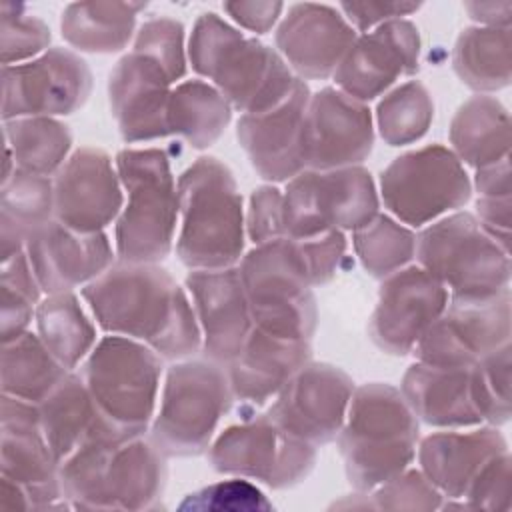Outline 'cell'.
<instances>
[{"label":"cell","mask_w":512,"mask_h":512,"mask_svg":"<svg viewBox=\"0 0 512 512\" xmlns=\"http://www.w3.org/2000/svg\"><path fill=\"white\" fill-rule=\"evenodd\" d=\"M96 324L116 336L150 346L160 358L178 360L202 348L192 300L156 264H116L82 288Z\"/></svg>","instance_id":"6da1fadb"},{"label":"cell","mask_w":512,"mask_h":512,"mask_svg":"<svg viewBox=\"0 0 512 512\" xmlns=\"http://www.w3.org/2000/svg\"><path fill=\"white\" fill-rule=\"evenodd\" d=\"M64 498L80 510H156L166 486L164 454L104 418L60 464Z\"/></svg>","instance_id":"7a4b0ae2"},{"label":"cell","mask_w":512,"mask_h":512,"mask_svg":"<svg viewBox=\"0 0 512 512\" xmlns=\"http://www.w3.org/2000/svg\"><path fill=\"white\" fill-rule=\"evenodd\" d=\"M192 68L244 114L278 106L296 76L282 56L256 38L242 34L216 14H202L188 44Z\"/></svg>","instance_id":"3957f363"},{"label":"cell","mask_w":512,"mask_h":512,"mask_svg":"<svg viewBox=\"0 0 512 512\" xmlns=\"http://www.w3.org/2000/svg\"><path fill=\"white\" fill-rule=\"evenodd\" d=\"M418 418L390 384L354 388L338 434L346 476L358 492H372L398 476L416 456Z\"/></svg>","instance_id":"277c9868"},{"label":"cell","mask_w":512,"mask_h":512,"mask_svg":"<svg viewBox=\"0 0 512 512\" xmlns=\"http://www.w3.org/2000/svg\"><path fill=\"white\" fill-rule=\"evenodd\" d=\"M176 254L190 270L234 266L244 250V212L236 180L218 158L202 156L176 182Z\"/></svg>","instance_id":"5b68a950"},{"label":"cell","mask_w":512,"mask_h":512,"mask_svg":"<svg viewBox=\"0 0 512 512\" xmlns=\"http://www.w3.org/2000/svg\"><path fill=\"white\" fill-rule=\"evenodd\" d=\"M116 170L126 192L114 230L116 256L128 264H156L170 254L178 222L168 156L160 148H126L116 156Z\"/></svg>","instance_id":"8992f818"},{"label":"cell","mask_w":512,"mask_h":512,"mask_svg":"<svg viewBox=\"0 0 512 512\" xmlns=\"http://www.w3.org/2000/svg\"><path fill=\"white\" fill-rule=\"evenodd\" d=\"M416 260L450 298H488L508 290L510 252L472 214H452L416 236Z\"/></svg>","instance_id":"52a82bcc"},{"label":"cell","mask_w":512,"mask_h":512,"mask_svg":"<svg viewBox=\"0 0 512 512\" xmlns=\"http://www.w3.org/2000/svg\"><path fill=\"white\" fill-rule=\"evenodd\" d=\"M162 376L160 356L126 336H104L88 354L84 380L100 416L128 438L152 424Z\"/></svg>","instance_id":"ba28073f"},{"label":"cell","mask_w":512,"mask_h":512,"mask_svg":"<svg viewBox=\"0 0 512 512\" xmlns=\"http://www.w3.org/2000/svg\"><path fill=\"white\" fill-rule=\"evenodd\" d=\"M238 270L256 328L286 338H312L318 310L300 240L258 244Z\"/></svg>","instance_id":"9c48e42d"},{"label":"cell","mask_w":512,"mask_h":512,"mask_svg":"<svg viewBox=\"0 0 512 512\" xmlns=\"http://www.w3.org/2000/svg\"><path fill=\"white\" fill-rule=\"evenodd\" d=\"M228 374L216 362H180L166 372L150 440L164 456H198L232 404Z\"/></svg>","instance_id":"30bf717a"},{"label":"cell","mask_w":512,"mask_h":512,"mask_svg":"<svg viewBox=\"0 0 512 512\" xmlns=\"http://www.w3.org/2000/svg\"><path fill=\"white\" fill-rule=\"evenodd\" d=\"M378 214L374 180L362 166L302 170L282 192L286 238L358 230Z\"/></svg>","instance_id":"8fae6325"},{"label":"cell","mask_w":512,"mask_h":512,"mask_svg":"<svg viewBox=\"0 0 512 512\" xmlns=\"http://www.w3.org/2000/svg\"><path fill=\"white\" fill-rule=\"evenodd\" d=\"M472 182L452 150L430 144L394 158L380 174L384 206L404 224L424 226L470 200Z\"/></svg>","instance_id":"7c38bea8"},{"label":"cell","mask_w":512,"mask_h":512,"mask_svg":"<svg viewBox=\"0 0 512 512\" xmlns=\"http://www.w3.org/2000/svg\"><path fill=\"white\" fill-rule=\"evenodd\" d=\"M316 446L288 434L268 414L234 424L210 444L216 472L258 480L270 488L302 482L314 468Z\"/></svg>","instance_id":"4fadbf2b"},{"label":"cell","mask_w":512,"mask_h":512,"mask_svg":"<svg viewBox=\"0 0 512 512\" xmlns=\"http://www.w3.org/2000/svg\"><path fill=\"white\" fill-rule=\"evenodd\" d=\"M504 344H510V290L488 298H448L412 352L418 362L434 366H474Z\"/></svg>","instance_id":"5bb4252c"},{"label":"cell","mask_w":512,"mask_h":512,"mask_svg":"<svg viewBox=\"0 0 512 512\" xmlns=\"http://www.w3.org/2000/svg\"><path fill=\"white\" fill-rule=\"evenodd\" d=\"M90 90L88 64L66 48H48L34 60L2 66V118L72 114Z\"/></svg>","instance_id":"9a60e30c"},{"label":"cell","mask_w":512,"mask_h":512,"mask_svg":"<svg viewBox=\"0 0 512 512\" xmlns=\"http://www.w3.org/2000/svg\"><path fill=\"white\" fill-rule=\"evenodd\" d=\"M354 392L352 378L330 364H304L276 394L268 418L288 434L312 444L338 438Z\"/></svg>","instance_id":"2e32d148"},{"label":"cell","mask_w":512,"mask_h":512,"mask_svg":"<svg viewBox=\"0 0 512 512\" xmlns=\"http://www.w3.org/2000/svg\"><path fill=\"white\" fill-rule=\"evenodd\" d=\"M0 426L2 476L26 490L32 510L72 508L60 486V464L42 432L38 404L4 394Z\"/></svg>","instance_id":"e0dca14e"},{"label":"cell","mask_w":512,"mask_h":512,"mask_svg":"<svg viewBox=\"0 0 512 512\" xmlns=\"http://www.w3.org/2000/svg\"><path fill=\"white\" fill-rule=\"evenodd\" d=\"M448 290L422 266H404L384 278L368 330L372 342L396 356L414 350L422 334L444 312Z\"/></svg>","instance_id":"ac0fdd59"},{"label":"cell","mask_w":512,"mask_h":512,"mask_svg":"<svg viewBox=\"0 0 512 512\" xmlns=\"http://www.w3.org/2000/svg\"><path fill=\"white\" fill-rule=\"evenodd\" d=\"M124 190L110 156L92 146L74 150L54 178V218L76 232H102L118 220Z\"/></svg>","instance_id":"d6986e66"},{"label":"cell","mask_w":512,"mask_h":512,"mask_svg":"<svg viewBox=\"0 0 512 512\" xmlns=\"http://www.w3.org/2000/svg\"><path fill=\"white\" fill-rule=\"evenodd\" d=\"M374 144L370 108L338 88L310 94L304 114V162L312 170L358 166Z\"/></svg>","instance_id":"ffe728a7"},{"label":"cell","mask_w":512,"mask_h":512,"mask_svg":"<svg viewBox=\"0 0 512 512\" xmlns=\"http://www.w3.org/2000/svg\"><path fill=\"white\" fill-rule=\"evenodd\" d=\"M418 28L402 18L380 24L354 40L334 72L338 90L368 102L382 96L398 78L418 70Z\"/></svg>","instance_id":"44dd1931"},{"label":"cell","mask_w":512,"mask_h":512,"mask_svg":"<svg viewBox=\"0 0 512 512\" xmlns=\"http://www.w3.org/2000/svg\"><path fill=\"white\" fill-rule=\"evenodd\" d=\"M308 100V84L296 78L290 94L278 106L240 116L236 136L260 178L288 182L306 170L304 114Z\"/></svg>","instance_id":"7402d4cb"},{"label":"cell","mask_w":512,"mask_h":512,"mask_svg":"<svg viewBox=\"0 0 512 512\" xmlns=\"http://www.w3.org/2000/svg\"><path fill=\"white\" fill-rule=\"evenodd\" d=\"M186 288L200 324L208 360L230 364L254 328L248 296L236 266L192 270Z\"/></svg>","instance_id":"603a6c76"},{"label":"cell","mask_w":512,"mask_h":512,"mask_svg":"<svg viewBox=\"0 0 512 512\" xmlns=\"http://www.w3.org/2000/svg\"><path fill=\"white\" fill-rule=\"evenodd\" d=\"M32 272L46 294L72 292L86 286L114 262L104 232H76L56 218L36 228L24 244Z\"/></svg>","instance_id":"cb8c5ba5"},{"label":"cell","mask_w":512,"mask_h":512,"mask_svg":"<svg viewBox=\"0 0 512 512\" xmlns=\"http://www.w3.org/2000/svg\"><path fill=\"white\" fill-rule=\"evenodd\" d=\"M172 78L154 58L132 50L110 72L112 116L124 142L168 136V98Z\"/></svg>","instance_id":"d4e9b609"},{"label":"cell","mask_w":512,"mask_h":512,"mask_svg":"<svg viewBox=\"0 0 512 512\" xmlns=\"http://www.w3.org/2000/svg\"><path fill=\"white\" fill-rule=\"evenodd\" d=\"M350 22L326 4H296L276 32V46L302 78L334 76L356 40Z\"/></svg>","instance_id":"484cf974"},{"label":"cell","mask_w":512,"mask_h":512,"mask_svg":"<svg viewBox=\"0 0 512 512\" xmlns=\"http://www.w3.org/2000/svg\"><path fill=\"white\" fill-rule=\"evenodd\" d=\"M400 392L416 418L430 426L460 428L486 422L474 366L414 362L402 378Z\"/></svg>","instance_id":"4316f807"},{"label":"cell","mask_w":512,"mask_h":512,"mask_svg":"<svg viewBox=\"0 0 512 512\" xmlns=\"http://www.w3.org/2000/svg\"><path fill=\"white\" fill-rule=\"evenodd\" d=\"M310 340L286 338L252 328L238 356L228 364L232 396L246 406L274 400L284 384L310 362Z\"/></svg>","instance_id":"83f0119b"},{"label":"cell","mask_w":512,"mask_h":512,"mask_svg":"<svg viewBox=\"0 0 512 512\" xmlns=\"http://www.w3.org/2000/svg\"><path fill=\"white\" fill-rule=\"evenodd\" d=\"M508 450L504 436L494 428L472 432H436L418 446L424 476L448 500H462L472 480L496 454Z\"/></svg>","instance_id":"f1b7e54d"},{"label":"cell","mask_w":512,"mask_h":512,"mask_svg":"<svg viewBox=\"0 0 512 512\" xmlns=\"http://www.w3.org/2000/svg\"><path fill=\"white\" fill-rule=\"evenodd\" d=\"M450 144L456 158L474 168H484L508 158V110L492 96H472L452 118Z\"/></svg>","instance_id":"f546056e"},{"label":"cell","mask_w":512,"mask_h":512,"mask_svg":"<svg viewBox=\"0 0 512 512\" xmlns=\"http://www.w3.org/2000/svg\"><path fill=\"white\" fill-rule=\"evenodd\" d=\"M42 432L62 464L102 422V416L84 384L76 374L66 378L38 404Z\"/></svg>","instance_id":"4dcf8cb0"},{"label":"cell","mask_w":512,"mask_h":512,"mask_svg":"<svg viewBox=\"0 0 512 512\" xmlns=\"http://www.w3.org/2000/svg\"><path fill=\"white\" fill-rule=\"evenodd\" d=\"M2 262L24 250L26 238L54 216V182L50 176L16 168L2 182L0 204Z\"/></svg>","instance_id":"1f68e13d"},{"label":"cell","mask_w":512,"mask_h":512,"mask_svg":"<svg viewBox=\"0 0 512 512\" xmlns=\"http://www.w3.org/2000/svg\"><path fill=\"white\" fill-rule=\"evenodd\" d=\"M144 4L76 2L62 12L64 40L82 52L112 54L132 38L136 14Z\"/></svg>","instance_id":"d6a6232c"},{"label":"cell","mask_w":512,"mask_h":512,"mask_svg":"<svg viewBox=\"0 0 512 512\" xmlns=\"http://www.w3.org/2000/svg\"><path fill=\"white\" fill-rule=\"evenodd\" d=\"M232 118L230 102L204 80H186L168 98V132L182 136L192 148H208Z\"/></svg>","instance_id":"836d02e7"},{"label":"cell","mask_w":512,"mask_h":512,"mask_svg":"<svg viewBox=\"0 0 512 512\" xmlns=\"http://www.w3.org/2000/svg\"><path fill=\"white\" fill-rule=\"evenodd\" d=\"M38 336L68 370L76 368L96 346V328L72 292L48 294L36 306Z\"/></svg>","instance_id":"e575fe53"},{"label":"cell","mask_w":512,"mask_h":512,"mask_svg":"<svg viewBox=\"0 0 512 512\" xmlns=\"http://www.w3.org/2000/svg\"><path fill=\"white\" fill-rule=\"evenodd\" d=\"M68 374L38 334L24 332L2 350V394L40 404Z\"/></svg>","instance_id":"d590c367"},{"label":"cell","mask_w":512,"mask_h":512,"mask_svg":"<svg viewBox=\"0 0 512 512\" xmlns=\"http://www.w3.org/2000/svg\"><path fill=\"white\" fill-rule=\"evenodd\" d=\"M452 66L460 80L478 92H494L510 82V30L466 28L456 40Z\"/></svg>","instance_id":"8d00e7d4"},{"label":"cell","mask_w":512,"mask_h":512,"mask_svg":"<svg viewBox=\"0 0 512 512\" xmlns=\"http://www.w3.org/2000/svg\"><path fill=\"white\" fill-rule=\"evenodd\" d=\"M4 140L16 168L50 176L68 160L72 134L66 124L50 116H30L4 122Z\"/></svg>","instance_id":"74e56055"},{"label":"cell","mask_w":512,"mask_h":512,"mask_svg":"<svg viewBox=\"0 0 512 512\" xmlns=\"http://www.w3.org/2000/svg\"><path fill=\"white\" fill-rule=\"evenodd\" d=\"M434 118V104L428 90L408 80L388 92L376 110V124L382 140L390 146H402L420 140Z\"/></svg>","instance_id":"f35d334b"},{"label":"cell","mask_w":512,"mask_h":512,"mask_svg":"<svg viewBox=\"0 0 512 512\" xmlns=\"http://www.w3.org/2000/svg\"><path fill=\"white\" fill-rule=\"evenodd\" d=\"M352 242L364 270L376 278L404 268L416 254V236L384 214H376L366 226L354 230Z\"/></svg>","instance_id":"ab89813d"},{"label":"cell","mask_w":512,"mask_h":512,"mask_svg":"<svg viewBox=\"0 0 512 512\" xmlns=\"http://www.w3.org/2000/svg\"><path fill=\"white\" fill-rule=\"evenodd\" d=\"M48 44L50 30L40 18L12 4L2 6V66L34 60L48 50Z\"/></svg>","instance_id":"60d3db41"},{"label":"cell","mask_w":512,"mask_h":512,"mask_svg":"<svg viewBox=\"0 0 512 512\" xmlns=\"http://www.w3.org/2000/svg\"><path fill=\"white\" fill-rule=\"evenodd\" d=\"M370 506L378 510H438L442 492L424 476L422 470H404L372 492Z\"/></svg>","instance_id":"b9f144b4"},{"label":"cell","mask_w":512,"mask_h":512,"mask_svg":"<svg viewBox=\"0 0 512 512\" xmlns=\"http://www.w3.org/2000/svg\"><path fill=\"white\" fill-rule=\"evenodd\" d=\"M132 50H138L160 62L172 82L180 80L186 72L184 28L172 18H152L142 24Z\"/></svg>","instance_id":"7bdbcfd3"},{"label":"cell","mask_w":512,"mask_h":512,"mask_svg":"<svg viewBox=\"0 0 512 512\" xmlns=\"http://www.w3.org/2000/svg\"><path fill=\"white\" fill-rule=\"evenodd\" d=\"M180 510H218V512H254V510H270L272 504L266 496L244 478H230L224 482H216L204 486L192 494H188L180 506Z\"/></svg>","instance_id":"ee69618b"},{"label":"cell","mask_w":512,"mask_h":512,"mask_svg":"<svg viewBox=\"0 0 512 512\" xmlns=\"http://www.w3.org/2000/svg\"><path fill=\"white\" fill-rule=\"evenodd\" d=\"M484 420L490 424H504L510 418V344L484 356L474 364Z\"/></svg>","instance_id":"f6af8a7d"},{"label":"cell","mask_w":512,"mask_h":512,"mask_svg":"<svg viewBox=\"0 0 512 512\" xmlns=\"http://www.w3.org/2000/svg\"><path fill=\"white\" fill-rule=\"evenodd\" d=\"M462 508L472 510H510V454H496L484 464L462 496Z\"/></svg>","instance_id":"bcb514c9"},{"label":"cell","mask_w":512,"mask_h":512,"mask_svg":"<svg viewBox=\"0 0 512 512\" xmlns=\"http://www.w3.org/2000/svg\"><path fill=\"white\" fill-rule=\"evenodd\" d=\"M246 234L254 246L286 238L282 220V192L278 188L260 186L252 192L246 216Z\"/></svg>","instance_id":"7dc6e473"},{"label":"cell","mask_w":512,"mask_h":512,"mask_svg":"<svg viewBox=\"0 0 512 512\" xmlns=\"http://www.w3.org/2000/svg\"><path fill=\"white\" fill-rule=\"evenodd\" d=\"M296 240H300V246H302L310 284L318 286L332 280L346 252L344 234L340 230H332L312 238H296Z\"/></svg>","instance_id":"c3c4849f"},{"label":"cell","mask_w":512,"mask_h":512,"mask_svg":"<svg viewBox=\"0 0 512 512\" xmlns=\"http://www.w3.org/2000/svg\"><path fill=\"white\" fill-rule=\"evenodd\" d=\"M344 10V18L350 22L354 30L370 32L384 22L396 20L420 8L414 2H344L340 4Z\"/></svg>","instance_id":"681fc988"},{"label":"cell","mask_w":512,"mask_h":512,"mask_svg":"<svg viewBox=\"0 0 512 512\" xmlns=\"http://www.w3.org/2000/svg\"><path fill=\"white\" fill-rule=\"evenodd\" d=\"M2 288V344L16 340L22 336L28 328V322L32 320V314L36 312L34 306H38L40 300L28 296L26 292H20L8 284H0Z\"/></svg>","instance_id":"f907efd6"},{"label":"cell","mask_w":512,"mask_h":512,"mask_svg":"<svg viewBox=\"0 0 512 512\" xmlns=\"http://www.w3.org/2000/svg\"><path fill=\"white\" fill-rule=\"evenodd\" d=\"M280 2H226L224 10L232 16L234 22L252 30V32H268L282 12Z\"/></svg>","instance_id":"816d5d0a"},{"label":"cell","mask_w":512,"mask_h":512,"mask_svg":"<svg viewBox=\"0 0 512 512\" xmlns=\"http://www.w3.org/2000/svg\"><path fill=\"white\" fill-rule=\"evenodd\" d=\"M478 198H506L510 196V162L508 158L478 168L476 172Z\"/></svg>","instance_id":"f5cc1de1"},{"label":"cell","mask_w":512,"mask_h":512,"mask_svg":"<svg viewBox=\"0 0 512 512\" xmlns=\"http://www.w3.org/2000/svg\"><path fill=\"white\" fill-rule=\"evenodd\" d=\"M0 504H2V508H12V510H32V502H30L26 490L20 484H16L4 476H2Z\"/></svg>","instance_id":"db71d44e"}]
</instances>
